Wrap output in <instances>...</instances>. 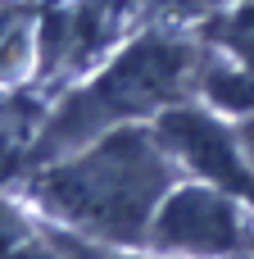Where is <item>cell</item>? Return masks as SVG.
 I'll return each instance as SVG.
<instances>
[{
	"label": "cell",
	"mask_w": 254,
	"mask_h": 259,
	"mask_svg": "<svg viewBox=\"0 0 254 259\" xmlns=\"http://www.w3.org/2000/svg\"><path fill=\"white\" fill-rule=\"evenodd\" d=\"M173 187L177 168L159 137L141 127H114L86 150L55 159L27 182V196L55 223L82 232L95 246L141 250L150 241L155 209Z\"/></svg>",
	"instance_id": "1"
},
{
	"label": "cell",
	"mask_w": 254,
	"mask_h": 259,
	"mask_svg": "<svg viewBox=\"0 0 254 259\" xmlns=\"http://www.w3.org/2000/svg\"><path fill=\"white\" fill-rule=\"evenodd\" d=\"M200 73L205 64L191 41L159 36V32L132 41L100 77L77 87L50 114V123L32 137V159H55L114 127H127V118L173 109L191 87H200Z\"/></svg>",
	"instance_id": "2"
},
{
	"label": "cell",
	"mask_w": 254,
	"mask_h": 259,
	"mask_svg": "<svg viewBox=\"0 0 254 259\" xmlns=\"http://www.w3.org/2000/svg\"><path fill=\"white\" fill-rule=\"evenodd\" d=\"M241 200L218 187H173L150 223V250L177 259H236L245 250Z\"/></svg>",
	"instance_id": "3"
},
{
	"label": "cell",
	"mask_w": 254,
	"mask_h": 259,
	"mask_svg": "<svg viewBox=\"0 0 254 259\" xmlns=\"http://www.w3.org/2000/svg\"><path fill=\"white\" fill-rule=\"evenodd\" d=\"M0 259H105L95 241L55 223L50 214L36 219L23 205L0 200Z\"/></svg>",
	"instance_id": "4"
},
{
	"label": "cell",
	"mask_w": 254,
	"mask_h": 259,
	"mask_svg": "<svg viewBox=\"0 0 254 259\" xmlns=\"http://www.w3.org/2000/svg\"><path fill=\"white\" fill-rule=\"evenodd\" d=\"M200 91L209 105L232 109V114H254V68H205Z\"/></svg>",
	"instance_id": "5"
},
{
	"label": "cell",
	"mask_w": 254,
	"mask_h": 259,
	"mask_svg": "<svg viewBox=\"0 0 254 259\" xmlns=\"http://www.w3.org/2000/svg\"><path fill=\"white\" fill-rule=\"evenodd\" d=\"M105 259H145V255H105Z\"/></svg>",
	"instance_id": "6"
}]
</instances>
